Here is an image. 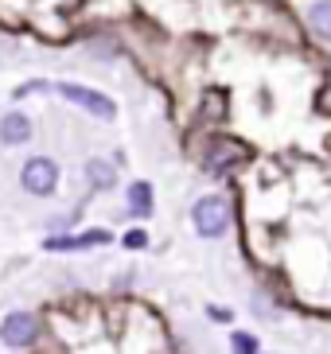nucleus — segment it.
Returning <instances> with one entry per match:
<instances>
[{
    "label": "nucleus",
    "instance_id": "nucleus-1",
    "mask_svg": "<svg viewBox=\"0 0 331 354\" xmlns=\"http://www.w3.org/2000/svg\"><path fill=\"white\" fill-rule=\"evenodd\" d=\"M55 94H59L62 102H71L74 109L90 113L93 121H102V125H114V121H117V102L109 94H102V90H93V86H82V82L62 78V82H55Z\"/></svg>",
    "mask_w": 331,
    "mask_h": 354
},
{
    "label": "nucleus",
    "instance_id": "nucleus-2",
    "mask_svg": "<svg viewBox=\"0 0 331 354\" xmlns=\"http://www.w3.org/2000/svg\"><path fill=\"white\" fill-rule=\"evenodd\" d=\"M191 226L199 238H222L230 230V203L222 195H203L191 207Z\"/></svg>",
    "mask_w": 331,
    "mask_h": 354
},
{
    "label": "nucleus",
    "instance_id": "nucleus-3",
    "mask_svg": "<svg viewBox=\"0 0 331 354\" xmlns=\"http://www.w3.org/2000/svg\"><path fill=\"white\" fill-rule=\"evenodd\" d=\"M20 187L35 198L55 195V187H59V164L51 156H28L20 167Z\"/></svg>",
    "mask_w": 331,
    "mask_h": 354
},
{
    "label": "nucleus",
    "instance_id": "nucleus-4",
    "mask_svg": "<svg viewBox=\"0 0 331 354\" xmlns=\"http://www.w3.org/2000/svg\"><path fill=\"white\" fill-rule=\"evenodd\" d=\"M39 339V319L31 312H8L0 319V343L12 346V351H24Z\"/></svg>",
    "mask_w": 331,
    "mask_h": 354
},
{
    "label": "nucleus",
    "instance_id": "nucleus-5",
    "mask_svg": "<svg viewBox=\"0 0 331 354\" xmlns=\"http://www.w3.org/2000/svg\"><path fill=\"white\" fill-rule=\"evenodd\" d=\"M109 245V230H82V234H51L43 241V250L51 253H82V250H98Z\"/></svg>",
    "mask_w": 331,
    "mask_h": 354
},
{
    "label": "nucleus",
    "instance_id": "nucleus-6",
    "mask_svg": "<svg viewBox=\"0 0 331 354\" xmlns=\"http://www.w3.org/2000/svg\"><path fill=\"white\" fill-rule=\"evenodd\" d=\"M242 160H246V148H242L238 140H215L207 160H203V167H207L211 176H226L230 167H238Z\"/></svg>",
    "mask_w": 331,
    "mask_h": 354
},
{
    "label": "nucleus",
    "instance_id": "nucleus-7",
    "mask_svg": "<svg viewBox=\"0 0 331 354\" xmlns=\"http://www.w3.org/2000/svg\"><path fill=\"white\" fill-rule=\"evenodd\" d=\"M31 140V117L20 113V109H8V113H0V145L8 148H20Z\"/></svg>",
    "mask_w": 331,
    "mask_h": 354
},
{
    "label": "nucleus",
    "instance_id": "nucleus-8",
    "mask_svg": "<svg viewBox=\"0 0 331 354\" xmlns=\"http://www.w3.org/2000/svg\"><path fill=\"white\" fill-rule=\"evenodd\" d=\"M125 210L133 214V218H152L156 210V195H152V183H145V179H136V183H129L125 187Z\"/></svg>",
    "mask_w": 331,
    "mask_h": 354
},
{
    "label": "nucleus",
    "instance_id": "nucleus-9",
    "mask_svg": "<svg viewBox=\"0 0 331 354\" xmlns=\"http://www.w3.org/2000/svg\"><path fill=\"white\" fill-rule=\"evenodd\" d=\"M86 183H90L93 191H114L117 187V164H109V160H102V156L86 160Z\"/></svg>",
    "mask_w": 331,
    "mask_h": 354
},
{
    "label": "nucleus",
    "instance_id": "nucleus-10",
    "mask_svg": "<svg viewBox=\"0 0 331 354\" xmlns=\"http://www.w3.org/2000/svg\"><path fill=\"white\" fill-rule=\"evenodd\" d=\"M308 28L316 39L331 43V0H312L308 4Z\"/></svg>",
    "mask_w": 331,
    "mask_h": 354
},
{
    "label": "nucleus",
    "instance_id": "nucleus-11",
    "mask_svg": "<svg viewBox=\"0 0 331 354\" xmlns=\"http://www.w3.org/2000/svg\"><path fill=\"white\" fill-rule=\"evenodd\" d=\"M31 94H55V82L51 78H31V82H20L16 90H12V102H24V97Z\"/></svg>",
    "mask_w": 331,
    "mask_h": 354
},
{
    "label": "nucleus",
    "instance_id": "nucleus-12",
    "mask_svg": "<svg viewBox=\"0 0 331 354\" xmlns=\"http://www.w3.org/2000/svg\"><path fill=\"white\" fill-rule=\"evenodd\" d=\"M261 343H258V335H249V331H234L230 335V354H258Z\"/></svg>",
    "mask_w": 331,
    "mask_h": 354
},
{
    "label": "nucleus",
    "instance_id": "nucleus-13",
    "mask_svg": "<svg viewBox=\"0 0 331 354\" xmlns=\"http://www.w3.org/2000/svg\"><path fill=\"white\" fill-rule=\"evenodd\" d=\"M121 245H125V250H145V245H148V234H145V230H129V234L121 238Z\"/></svg>",
    "mask_w": 331,
    "mask_h": 354
},
{
    "label": "nucleus",
    "instance_id": "nucleus-14",
    "mask_svg": "<svg viewBox=\"0 0 331 354\" xmlns=\"http://www.w3.org/2000/svg\"><path fill=\"white\" fill-rule=\"evenodd\" d=\"M207 315H211L215 323H230V319H234V312H230V308H215V304L207 308Z\"/></svg>",
    "mask_w": 331,
    "mask_h": 354
}]
</instances>
